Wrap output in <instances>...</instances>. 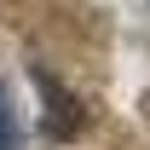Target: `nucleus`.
Returning a JSON list of instances; mask_svg holds the SVG:
<instances>
[{
  "label": "nucleus",
  "instance_id": "obj_1",
  "mask_svg": "<svg viewBox=\"0 0 150 150\" xmlns=\"http://www.w3.org/2000/svg\"><path fill=\"white\" fill-rule=\"evenodd\" d=\"M0 150H18V121H12V104H6V87H0Z\"/></svg>",
  "mask_w": 150,
  "mask_h": 150
}]
</instances>
